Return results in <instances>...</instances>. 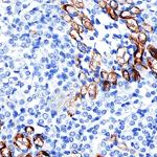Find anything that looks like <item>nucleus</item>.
Segmentation results:
<instances>
[{
	"instance_id": "obj_37",
	"label": "nucleus",
	"mask_w": 157,
	"mask_h": 157,
	"mask_svg": "<svg viewBox=\"0 0 157 157\" xmlns=\"http://www.w3.org/2000/svg\"><path fill=\"white\" fill-rule=\"evenodd\" d=\"M19 157H33V156H32V153H27V154H25V155H20Z\"/></svg>"
},
{
	"instance_id": "obj_18",
	"label": "nucleus",
	"mask_w": 157,
	"mask_h": 157,
	"mask_svg": "<svg viewBox=\"0 0 157 157\" xmlns=\"http://www.w3.org/2000/svg\"><path fill=\"white\" fill-rule=\"evenodd\" d=\"M121 77H123L124 80L126 81V82H130L131 78H130V71L127 69H123L121 70Z\"/></svg>"
},
{
	"instance_id": "obj_27",
	"label": "nucleus",
	"mask_w": 157,
	"mask_h": 157,
	"mask_svg": "<svg viewBox=\"0 0 157 157\" xmlns=\"http://www.w3.org/2000/svg\"><path fill=\"white\" fill-rule=\"evenodd\" d=\"M35 157H50V155L46 151H39V152H37Z\"/></svg>"
},
{
	"instance_id": "obj_13",
	"label": "nucleus",
	"mask_w": 157,
	"mask_h": 157,
	"mask_svg": "<svg viewBox=\"0 0 157 157\" xmlns=\"http://www.w3.org/2000/svg\"><path fill=\"white\" fill-rule=\"evenodd\" d=\"M120 15H121V18L124 20L133 19V17H134V15H132V13L129 11V10H124V11H121L120 13Z\"/></svg>"
},
{
	"instance_id": "obj_36",
	"label": "nucleus",
	"mask_w": 157,
	"mask_h": 157,
	"mask_svg": "<svg viewBox=\"0 0 157 157\" xmlns=\"http://www.w3.org/2000/svg\"><path fill=\"white\" fill-rule=\"evenodd\" d=\"M72 157H82V155H81L80 153H77V152H75V153H73V155H72Z\"/></svg>"
},
{
	"instance_id": "obj_24",
	"label": "nucleus",
	"mask_w": 157,
	"mask_h": 157,
	"mask_svg": "<svg viewBox=\"0 0 157 157\" xmlns=\"http://www.w3.org/2000/svg\"><path fill=\"white\" fill-rule=\"evenodd\" d=\"M125 55H126V48L125 47H120L117 49V57L118 58H125Z\"/></svg>"
},
{
	"instance_id": "obj_6",
	"label": "nucleus",
	"mask_w": 157,
	"mask_h": 157,
	"mask_svg": "<svg viewBox=\"0 0 157 157\" xmlns=\"http://www.w3.org/2000/svg\"><path fill=\"white\" fill-rule=\"evenodd\" d=\"M147 62H148V67L151 68V70L155 73L157 77V59L149 57V58H147Z\"/></svg>"
},
{
	"instance_id": "obj_7",
	"label": "nucleus",
	"mask_w": 157,
	"mask_h": 157,
	"mask_svg": "<svg viewBox=\"0 0 157 157\" xmlns=\"http://www.w3.org/2000/svg\"><path fill=\"white\" fill-rule=\"evenodd\" d=\"M34 145L36 146V148H38V149L42 148V147L44 146V138H43L42 135H40V134H37V135H35V137H34Z\"/></svg>"
},
{
	"instance_id": "obj_32",
	"label": "nucleus",
	"mask_w": 157,
	"mask_h": 157,
	"mask_svg": "<svg viewBox=\"0 0 157 157\" xmlns=\"http://www.w3.org/2000/svg\"><path fill=\"white\" fill-rule=\"evenodd\" d=\"M101 55L98 54V52H97V50H94L93 52V55H92V60H95V61H100L101 60Z\"/></svg>"
},
{
	"instance_id": "obj_26",
	"label": "nucleus",
	"mask_w": 157,
	"mask_h": 157,
	"mask_svg": "<svg viewBox=\"0 0 157 157\" xmlns=\"http://www.w3.org/2000/svg\"><path fill=\"white\" fill-rule=\"evenodd\" d=\"M24 132L27 134V135H32V134H34L35 132V129L32 127V126H26V127L24 128Z\"/></svg>"
},
{
	"instance_id": "obj_3",
	"label": "nucleus",
	"mask_w": 157,
	"mask_h": 157,
	"mask_svg": "<svg viewBox=\"0 0 157 157\" xmlns=\"http://www.w3.org/2000/svg\"><path fill=\"white\" fill-rule=\"evenodd\" d=\"M88 95L91 101H94L98 97V84L95 82H90L88 85Z\"/></svg>"
},
{
	"instance_id": "obj_1",
	"label": "nucleus",
	"mask_w": 157,
	"mask_h": 157,
	"mask_svg": "<svg viewBox=\"0 0 157 157\" xmlns=\"http://www.w3.org/2000/svg\"><path fill=\"white\" fill-rule=\"evenodd\" d=\"M13 144H14V146L16 147L18 150L23 151V152L29 151L33 146L30 138L27 135H25V134L21 133V132H18L16 135H15Z\"/></svg>"
},
{
	"instance_id": "obj_30",
	"label": "nucleus",
	"mask_w": 157,
	"mask_h": 157,
	"mask_svg": "<svg viewBox=\"0 0 157 157\" xmlns=\"http://www.w3.org/2000/svg\"><path fill=\"white\" fill-rule=\"evenodd\" d=\"M141 27H143V29H145L146 32H149V33H152V32H153V27L150 26L149 24L145 23V22H144V23L141 24Z\"/></svg>"
},
{
	"instance_id": "obj_5",
	"label": "nucleus",
	"mask_w": 157,
	"mask_h": 157,
	"mask_svg": "<svg viewBox=\"0 0 157 157\" xmlns=\"http://www.w3.org/2000/svg\"><path fill=\"white\" fill-rule=\"evenodd\" d=\"M63 10H64L66 14L70 15V16H73V17H80V15H81L80 13H78V9H75L72 4H65V6H63Z\"/></svg>"
},
{
	"instance_id": "obj_17",
	"label": "nucleus",
	"mask_w": 157,
	"mask_h": 157,
	"mask_svg": "<svg viewBox=\"0 0 157 157\" xmlns=\"http://www.w3.org/2000/svg\"><path fill=\"white\" fill-rule=\"evenodd\" d=\"M147 48H148L149 52H150L151 57L154 58V59H157V48H155L154 46H152V45H149Z\"/></svg>"
},
{
	"instance_id": "obj_39",
	"label": "nucleus",
	"mask_w": 157,
	"mask_h": 157,
	"mask_svg": "<svg viewBox=\"0 0 157 157\" xmlns=\"http://www.w3.org/2000/svg\"><path fill=\"white\" fill-rule=\"evenodd\" d=\"M47 116H48L47 114H44V115H43V117H44V118H47Z\"/></svg>"
},
{
	"instance_id": "obj_34",
	"label": "nucleus",
	"mask_w": 157,
	"mask_h": 157,
	"mask_svg": "<svg viewBox=\"0 0 157 157\" xmlns=\"http://www.w3.org/2000/svg\"><path fill=\"white\" fill-rule=\"evenodd\" d=\"M70 25H71V29H75V30H78V29H80V25H78L77 23H75V22H72V23L71 24H70Z\"/></svg>"
},
{
	"instance_id": "obj_12",
	"label": "nucleus",
	"mask_w": 157,
	"mask_h": 157,
	"mask_svg": "<svg viewBox=\"0 0 157 157\" xmlns=\"http://www.w3.org/2000/svg\"><path fill=\"white\" fill-rule=\"evenodd\" d=\"M130 78L132 81H134V82H138V81L141 78L140 73H139L135 68H132V69L130 70Z\"/></svg>"
},
{
	"instance_id": "obj_29",
	"label": "nucleus",
	"mask_w": 157,
	"mask_h": 157,
	"mask_svg": "<svg viewBox=\"0 0 157 157\" xmlns=\"http://www.w3.org/2000/svg\"><path fill=\"white\" fill-rule=\"evenodd\" d=\"M109 6H110L111 9H113L116 11V10L118 9V2L114 1V0H111V1H109Z\"/></svg>"
},
{
	"instance_id": "obj_21",
	"label": "nucleus",
	"mask_w": 157,
	"mask_h": 157,
	"mask_svg": "<svg viewBox=\"0 0 157 157\" xmlns=\"http://www.w3.org/2000/svg\"><path fill=\"white\" fill-rule=\"evenodd\" d=\"M78 48L80 52H89V49H88V47L86 46V45L84 44V43H82V42H80V43H78Z\"/></svg>"
},
{
	"instance_id": "obj_25",
	"label": "nucleus",
	"mask_w": 157,
	"mask_h": 157,
	"mask_svg": "<svg viewBox=\"0 0 157 157\" xmlns=\"http://www.w3.org/2000/svg\"><path fill=\"white\" fill-rule=\"evenodd\" d=\"M100 77H101V80L103 81H108V77H109V72H107L106 70H102L100 73Z\"/></svg>"
},
{
	"instance_id": "obj_38",
	"label": "nucleus",
	"mask_w": 157,
	"mask_h": 157,
	"mask_svg": "<svg viewBox=\"0 0 157 157\" xmlns=\"http://www.w3.org/2000/svg\"><path fill=\"white\" fill-rule=\"evenodd\" d=\"M118 147L121 148V149H124V150H127V146H126V145H120Z\"/></svg>"
},
{
	"instance_id": "obj_35",
	"label": "nucleus",
	"mask_w": 157,
	"mask_h": 157,
	"mask_svg": "<svg viewBox=\"0 0 157 157\" xmlns=\"http://www.w3.org/2000/svg\"><path fill=\"white\" fill-rule=\"evenodd\" d=\"M4 147H6V143H4V141H3V140H1V143H0V149L4 148Z\"/></svg>"
},
{
	"instance_id": "obj_23",
	"label": "nucleus",
	"mask_w": 157,
	"mask_h": 157,
	"mask_svg": "<svg viewBox=\"0 0 157 157\" xmlns=\"http://www.w3.org/2000/svg\"><path fill=\"white\" fill-rule=\"evenodd\" d=\"M136 50H137V48H136L135 45H130V46H128L127 48V52H128V55L132 56L136 52Z\"/></svg>"
},
{
	"instance_id": "obj_11",
	"label": "nucleus",
	"mask_w": 157,
	"mask_h": 157,
	"mask_svg": "<svg viewBox=\"0 0 157 157\" xmlns=\"http://www.w3.org/2000/svg\"><path fill=\"white\" fill-rule=\"evenodd\" d=\"M0 154H1V157H13V151L10 147H4L0 149Z\"/></svg>"
},
{
	"instance_id": "obj_14",
	"label": "nucleus",
	"mask_w": 157,
	"mask_h": 157,
	"mask_svg": "<svg viewBox=\"0 0 157 157\" xmlns=\"http://www.w3.org/2000/svg\"><path fill=\"white\" fill-rule=\"evenodd\" d=\"M106 13L109 15V16L111 17L113 20H118V16H117V14H116V12H115V10H113V9H111L110 6H109V4H108V6L106 7Z\"/></svg>"
},
{
	"instance_id": "obj_9",
	"label": "nucleus",
	"mask_w": 157,
	"mask_h": 157,
	"mask_svg": "<svg viewBox=\"0 0 157 157\" xmlns=\"http://www.w3.org/2000/svg\"><path fill=\"white\" fill-rule=\"evenodd\" d=\"M101 67V62L100 61H95V60H90L89 62V69L93 72H97Z\"/></svg>"
},
{
	"instance_id": "obj_28",
	"label": "nucleus",
	"mask_w": 157,
	"mask_h": 157,
	"mask_svg": "<svg viewBox=\"0 0 157 157\" xmlns=\"http://www.w3.org/2000/svg\"><path fill=\"white\" fill-rule=\"evenodd\" d=\"M130 12L132 13V15H139L141 13V10L138 6H132L130 10Z\"/></svg>"
},
{
	"instance_id": "obj_31",
	"label": "nucleus",
	"mask_w": 157,
	"mask_h": 157,
	"mask_svg": "<svg viewBox=\"0 0 157 157\" xmlns=\"http://www.w3.org/2000/svg\"><path fill=\"white\" fill-rule=\"evenodd\" d=\"M97 2H98V6L102 7V9H106V7L108 6L107 1H105V0H100V1H97Z\"/></svg>"
},
{
	"instance_id": "obj_15",
	"label": "nucleus",
	"mask_w": 157,
	"mask_h": 157,
	"mask_svg": "<svg viewBox=\"0 0 157 157\" xmlns=\"http://www.w3.org/2000/svg\"><path fill=\"white\" fill-rule=\"evenodd\" d=\"M136 39H137V41L140 43L141 45H144L147 41H148V36H147L146 33L141 32V33H138L137 34V38H136Z\"/></svg>"
},
{
	"instance_id": "obj_22",
	"label": "nucleus",
	"mask_w": 157,
	"mask_h": 157,
	"mask_svg": "<svg viewBox=\"0 0 157 157\" xmlns=\"http://www.w3.org/2000/svg\"><path fill=\"white\" fill-rule=\"evenodd\" d=\"M62 19L65 21V23L67 22V23H70V24H71L72 22H73V21H72L71 16H70V15H68V14H63V15H62Z\"/></svg>"
},
{
	"instance_id": "obj_40",
	"label": "nucleus",
	"mask_w": 157,
	"mask_h": 157,
	"mask_svg": "<svg viewBox=\"0 0 157 157\" xmlns=\"http://www.w3.org/2000/svg\"><path fill=\"white\" fill-rule=\"evenodd\" d=\"M97 157H104V156H102V155H97Z\"/></svg>"
},
{
	"instance_id": "obj_20",
	"label": "nucleus",
	"mask_w": 157,
	"mask_h": 157,
	"mask_svg": "<svg viewBox=\"0 0 157 157\" xmlns=\"http://www.w3.org/2000/svg\"><path fill=\"white\" fill-rule=\"evenodd\" d=\"M88 93V86L87 85H83L82 87H81V90H80V94H81V98H82V100L84 98V97Z\"/></svg>"
},
{
	"instance_id": "obj_4",
	"label": "nucleus",
	"mask_w": 157,
	"mask_h": 157,
	"mask_svg": "<svg viewBox=\"0 0 157 157\" xmlns=\"http://www.w3.org/2000/svg\"><path fill=\"white\" fill-rule=\"evenodd\" d=\"M126 25L129 29V30H131L132 33H135V34H138L139 30V24L138 22L136 21L135 19H129V20H126Z\"/></svg>"
},
{
	"instance_id": "obj_2",
	"label": "nucleus",
	"mask_w": 157,
	"mask_h": 157,
	"mask_svg": "<svg viewBox=\"0 0 157 157\" xmlns=\"http://www.w3.org/2000/svg\"><path fill=\"white\" fill-rule=\"evenodd\" d=\"M80 19H81V23H82L83 26L85 27L87 30H91V32H94L95 29L94 26H93V23L92 21L88 18L87 16H85L84 14H81L80 15Z\"/></svg>"
},
{
	"instance_id": "obj_33",
	"label": "nucleus",
	"mask_w": 157,
	"mask_h": 157,
	"mask_svg": "<svg viewBox=\"0 0 157 157\" xmlns=\"http://www.w3.org/2000/svg\"><path fill=\"white\" fill-rule=\"evenodd\" d=\"M78 80L82 81V82H84V81L87 80V75H86L85 72H80V75H78Z\"/></svg>"
},
{
	"instance_id": "obj_16",
	"label": "nucleus",
	"mask_w": 157,
	"mask_h": 157,
	"mask_svg": "<svg viewBox=\"0 0 157 157\" xmlns=\"http://www.w3.org/2000/svg\"><path fill=\"white\" fill-rule=\"evenodd\" d=\"M71 4L75 7V9H78V10L84 9V2H83V1H78V0H72Z\"/></svg>"
},
{
	"instance_id": "obj_10",
	"label": "nucleus",
	"mask_w": 157,
	"mask_h": 157,
	"mask_svg": "<svg viewBox=\"0 0 157 157\" xmlns=\"http://www.w3.org/2000/svg\"><path fill=\"white\" fill-rule=\"evenodd\" d=\"M117 78H118V75L114 71V70H112L111 72H109L108 81L111 83V85L112 86H116V84H117Z\"/></svg>"
},
{
	"instance_id": "obj_19",
	"label": "nucleus",
	"mask_w": 157,
	"mask_h": 157,
	"mask_svg": "<svg viewBox=\"0 0 157 157\" xmlns=\"http://www.w3.org/2000/svg\"><path fill=\"white\" fill-rule=\"evenodd\" d=\"M111 87H112V85H111V83L109 82V81H104V82L102 83V88H103V90L105 91H110L111 90Z\"/></svg>"
},
{
	"instance_id": "obj_8",
	"label": "nucleus",
	"mask_w": 157,
	"mask_h": 157,
	"mask_svg": "<svg viewBox=\"0 0 157 157\" xmlns=\"http://www.w3.org/2000/svg\"><path fill=\"white\" fill-rule=\"evenodd\" d=\"M68 35H69L70 37H71L72 40H75L77 42L80 43L81 41H82V36L80 35V33H78V30H75V29H70L69 32H68Z\"/></svg>"
}]
</instances>
